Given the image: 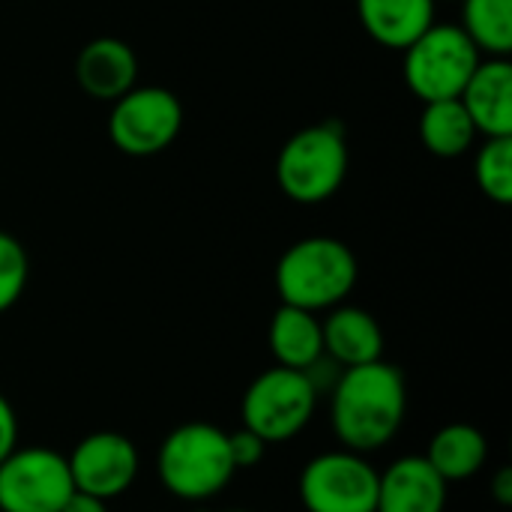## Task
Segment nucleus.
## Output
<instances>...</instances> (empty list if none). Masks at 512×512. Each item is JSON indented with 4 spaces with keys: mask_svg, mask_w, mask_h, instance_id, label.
<instances>
[{
    "mask_svg": "<svg viewBox=\"0 0 512 512\" xmlns=\"http://www.w3.org/2000/svg\"><path fill=\"white\" fill-rule=\"evenodd\" d=\"M60 512H108V501L96 498V495H87V492H72L63 504Z\"/></svg>",
    "mask_w": 512,
    "mask_h": 512,
    "instance_id": "24",
    "label": "nucleus"
},
{
    "mask_svg": "<svg viewBox=\"0 0 512 512\" xmlns=\"http://www.w3.org/2000/svg\"><path fill=\"white\" fill-rule=\"evenodd\" d=\"M405 411V375L384 360L342 369L330 390V426L345 450L363 456L387 447L399 435Z\"/></svg>",
    "mask_w": 512,
    "mask_h": 512,
    "instance_id": "1",
    "label": "nucleus"
},
{
    "mask_svg": "<svg viewBox=\"0 0 512 512\" xmlns=\"http://www.w3.org/2000/svg\"><path fill=\"white\" fill-rule=\"evenodd\" d=\"M18 447V417L6 396H0V462Z\"/></svg>",
    "mask_w": 512,
    "mask_h": 512,
    "instance_id": "23",
    "label": "nucleus"
},
{
    "mask_svg": "<svg viewBox=\"0 0 512 512\" xmlns=\"http://www.w3.org/2000/svg\"><path fill=\"white\" fill-rule=\"evenodd\" d=\"M75 492L69 462L48 447H15L0 462V512H60Z\"/></svg>",
    "mask_w": 512,
    "mask_h": 512,
    "instance_id": "9",
    "label": "nucleus"
},
{
    "mask_svg": "<svg viewBox=\"0 0 512 512\" xmlns=\"http://www.w3.org/2000/svg\"><path fill=\"white\" fill-rule=\"evenodd\" d=\"M420 141L438 159H456L468 153L477 141V129L459 99L423 102Z\"/></svg>",
    "mask_w": 512,
    "mask_h": 512,
    "instance_id": "18",
    "label": "nucleus"
},
{
    "mask_svg": "<svg viewBox=\"0 0 512 512\" xmlns=\"http://www.w3.org/2000/svg\"><path fill=\"white\" fill-rule=\"evenodd\" d=\"M480 54H512V0H462V24Z\"/></svg>",
    "mask_w": 512,
    "mask_h": 512,
    "instance_id": "19",
    "label": "nucleus"
},
{
    "mask_svg": "<svg viewBox=\"0 0 512 512\" xmlns=\"http://www.w3.org/2000/svg\"><path fill=\"white\" fill-rule=\"evenodd\" d=\"M486 459H489V441L477 426L468 423H450L438 429L426 450V462L447 483H462L477 477L486 468Z\"/></svg>",
    "mask_w": 512,
    "mask_h": 512,
    "instance_id": "17",
    "label": "nucleus"
},
{
    "mask_svg": "<svg viewBox=\"0 0 512 512\" xmlns=\"http://www.w3.org/2000/svg\"><path fill=\"white\" fill-rule=\"evenodd\" d=\"M267 441H261L255 432L249 429H240V432H231L228 435V450H231V462L237 471H246V468H255L264 462V453H267Z\"/></svg>",
    "mask_w": 512,
    "mask_h": 512,
    "instance_id": "22",
    "label": "nucleus"
},
{
    "mask_svg": "<svg viewBox=\"0 0 512 512\" xmlns=\"http://www.w3.org/2000/svg\"><path fill=\"white\" fill-rule=\"evenodd\" d=\"M357 258L336 237H306L288 246L276 264V291L285 306L330 312L357 285Z\"/></svg>",
    "mask_w": 512,
    "mask_h": 512,
    "instance_id": "2",
    "label": "nucleus"
},
{
    "mask_svg": "<svg viewBox=\"0 0 512 512\" xmlns=\"http://www.w3.org/2000/svg\"><path fill=\"white\" fill-rule=\"evenodd\" d=\"M72 486L102 501L120 498L132 489L141 471L138 447L120 432H93L66 456Z\"/></svg>",
    "mask_w": 512,
    "mask_h": 512,
    "instance_id": "10",
    "label": "nucleus"
},
{
    "mask_svg": "<svg viewBox=\"0 0 512 512\" xmlns=\"http://www.w3.org/2000/svg\"><path fill=\"white\" fill-rule=\"evenodd\" d=\"M27 279H30V261L24 246L12 234L0 231V315L21 300Z\"/></svg>",
    "mask_w": 512,
    "mask_h": 512,
    "instance_id": "21",
    "label": "nucleus"
},
{
    "mask_svg": "<svg viewBox=\"0 0 512 512\" xmlns=\"http://www.w3.org/2000/svg\"><path fill=\"white\" fill-rule=\"evenodd\" d=\"M459 102L465 105L477 135H512V63L510 57H486L468 78Z\"/></svg>",
    "mask_w": 512,
    "mask_h": 512,
    "instance_id": "12",
    "label": "nucleus"
},
{
    "mask_svg": "<svg viewBox=\"0 0 512 512\" xmlns=\"http://www.w3.org/2000/svg\"><path fill=\"white\" fill-rule=\"evenodd\" d=\"M492 492H495V501L501 507H510L512 504V471L510 468H501L495 483H492Z\"/></svg>",
    "mask_w": 512,
    "mask_h": 512,
    "instance_id": "25",
    "label": "nucleus"
},
{
    "mask_svg": "<svg viewBox=\"0 0 512 512\" xmlns=\"http://www.w3.org/2000/svg\"><path fill=\"white\" fill-rule=\"evenodd\" d=\"M78 87L99 102H114L138 81V57L129 42L117 36L90 39L75 57Z\"/></svg>",
    "mask_w": 512,
    "mask_h": 512,
    "instance_id": "13",
    "label": "nucleus"
},
{
    "mask_svg": "<svg viewBox=\"0 0 512 512\" xmlns=\"http://www.w3.org/2000/svg\"><path fill=\"white\" fill-rule=\"evenodd\" d=\"M318 390L306 372L273 366L261 372L243 393L240 420L243 429L255 432L267 444H282L297 438L315 417Z\"/></svg>",
    "mask_w": 512,
    "mask_h": 512,
    "instance_id": "6",
    "label": "nucleus"
},
{
    "mask_svg": "<svg viewBox=\"0 0 512 512\" xmlns=\"http://www.w3.org/2000/svg\"><path fill=\"white\" fill-rule=\"evenodd\" d=\"M474 180L495 204L512 201V135L486 138L474 156Z\"/></svg>",
    "mask_w": 512,
    "mask_h": 512,
    "instance_id": "20",
    "label": "nucleus"
},
{
    "mask_svg": "<svg viewBox=\"0 0 512 512\" xmlns=\"http://www.w3.org/2000/svg\"><path fill=\"white\" fill-rule=\"evenodd\" d=\"M306 512H375L378 471L354 450H330L306 462L300 474Z\"/></svg>",
    "mask_w": 512,
    "mask_h": 512,
    "instance_id": "8",
    "label": "nucleus"
},
{
    "mask_svg": "<svg viewBox=\"0 0 512 512\" xmlns=\"http://www.w3.org/2000/svg\"><path fill=\"white\" fill-rule=\"evenodd\" d=\"M183 129L180 96L168 87H132L114 99L108 114L111 144L135 159L168 150Z\"/></svg>",
    "mask_w": 512,
    "mask_h": 512,
    "instance_id": "7",
    "label": "nucleus"
},
{
    "mask_svg": "<svg viewBox=\"0 0 512 512\" xmlns=\"http://www.w3.org/2000/svg\"><path fill=\"white\" fill-rule=\"evenodd\" d=\"M159 483L177 501L201 504L225 492L237 468L231 462L228 435L213 423H183L159 447L156 456Z\"/></svg>",
    "mask_w": 512,
    "mask_h": 512,
    "instance_id": "3",
    "label": "nucleus"
},
{
    "mask_svg": "<svg viewBox=\"0 0 512 512\" xmlns=\"http://www.w3.org/2000/svg\"><path fill=\"white\" fill-rule=\"evenodd\" d=\"M324 354L339 363L342 369L375 363L384 354V333L375 315L360 306H333L330 315L321 321Z\"/></svg>",
    "mask_w": 512,
    "mask_h": 512,
    "instance_id": "14",
    "label": "nucleus"
},
{
    "mask_svg": "<svg viewBox=\"0 0 512 512\" xmlns=\"http://www.w3.org/2000/svg\"><path fill=\"white\" fill-rule=\"evenodd\" d=\"M447 486L426 456H402L378 474L375 512H444Z\"/></svg>",
    "mask_w": 512,
    "mask_h": 512,
    "instance_id": "11",
    "label": "nucleus"
},
{
    "mask_svg": "<svg viewBox=\"0 0 512 512\" xmlns=\"http://www.w3.org/2000/svg\"><path fill=\"white\" fill-rule=\"evenodd\" d=\"M402 75L420 102L459 99L483 54L459 24L435 21L402 51Z\"/></svg>",
    "mask_w": 512,
    "mask_h": 512,
    "instance_id": "5",
    "label": "nucleus"
},
{
    "mask_svg": "<svg viewBox=\"0 0 512 512\" xmlns=\"http://www.w3.org/2000/svg\"><path fill=\"white\" fill-rule=\"evenodd\" d=\"M438 0H357L360 27L384 48L405 51L426 27L435 24Z\"/></svg>",
    "mask_w": 512,
    "mask_h": 512,
    "instance_id": "15",
    "label": "nucleus"
},
{
    "mask_svg": "<svg viewBox=\"0 0 512 512\" xmlns=\"http://www.w3.org/2000/svg\"><path fill=\"white\" fill-rule=\"evenodd\" d=\"M267 342L276 357V366H285V369L306 372L318 357H324V336H321L318 315L297 309V306L282 303L273 312Z\"/></svg>",
    "mask_w": 512,
    "mask_h": 512,
    "instance_id": "16",
    "label": "nucleus"
},
{
    "mask_svg": "<svg viewBox=\"0 0 512 512\" xmlns=\"http://www.w3.org/2000/svg\"><path fill=\"white\" fill-rule=\"evenodd\" d=\"M348 177V138L342 123L324 120L294 132L276 156V183L294 204L330 201Z\"/></svg>",
    "mask_w": 512,
    "mask_h": 512,
    "instance_id": "4",
    "label": "nucleus"
},
{
    "mask_svg": "<svg viewBox=\"0 0 512 512\" xmlns=\"http://www.w3.org/2000/svg\"><path fill=\"white\" fill-rule=\"evenodd\" d=\"M228 512H252V510H228Z\"/></svg>",
    "mask_w": 512,
    "mask_h": 512,
    "instance_id": "26",
    "label": "nucleus"
}]
</instances>
